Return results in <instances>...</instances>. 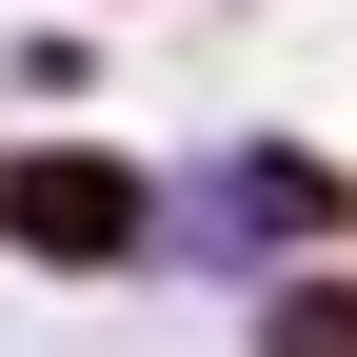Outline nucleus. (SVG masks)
<instances>
[{"label": "nucleus", "mask_w": 357, "mask_h": 357, "mask_svg": "<svg viewBox=\"0 0 357 357\" xmlns=\"http://www.w3.org/2000/svg\"><path fill=\"white\" fill-rule=\"evenodd\" d=\"M238 357H357V258H278L258 298H218Z\"/></svg>", "instance_id": "obj_4"}, {"label": "nucleus", "mask_w": 357, "mask_h": 357, "mask_svg": "<svg viewBox=\"0 0 357 357\" xmlns=\"http://www.w3.org/2000/svg\"><path fill=\"white\" fill-rule=\"evenodd\" d=\"M278 258H357V159L318 119H238V139H199L178 199H159V278L178 298H258Z\"/></svg>", "instance_id": "obj_2"}, {"label": "nucleus", "mask_w": 357, "mask_h": 357, "mask_svg": "<svg viewBox=\"0 0 357 357\" xmlns=\"http://www.w3.org/2000/svg\"><path fill=\"white\" fill-rule=\"evenodd\" d=\"M119 100V40L79 20V0H40L20 40H0V119H100Z\"/></svg>", "instance_id": "obj_3"}, {"label": "nucleus", "mask_w": 357, "mask_h": 357, "mask_svg": "<svg viewBox=\"0 0 357 357\" xmlns=\"http://www.w3.org/2000/svg\"><path fill=\"white\" fill-rule=\"evenodd\" d=\"M139 20H258V0H139Z\"/></svg>", "instance_id": "obj_5"}, {"label": "nucleus", "mask_w": 357, "mask_h": 357, "mask_svg": "<svg viewBox=\"0 0 357 357\" xmlns=\"http://www.w3.org/2000/svg\"><path fill=\"white\" fill-rule=\"evenodd\" d=\"M159 199H178V159H139L119 119H0V278L159 298Z\"/></svg>", "instance_id": "obj_1"}]
</instances>
